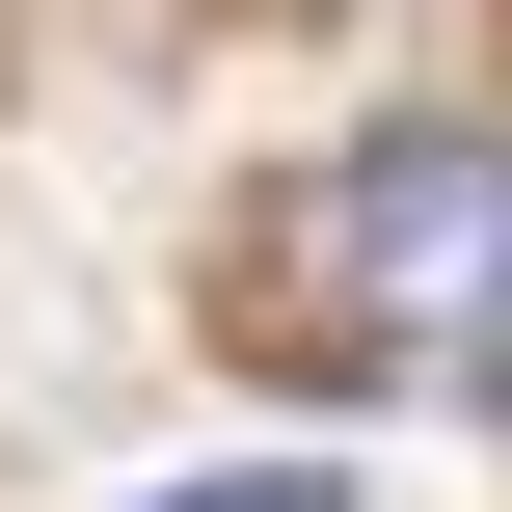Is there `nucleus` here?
<instances>
[{
  "mask_svg": "<svg viewBox=\"0 0 512 512\" xmlns=\"http://www.w3.org/2000/svg\"><path fill=\"white\" fill-rule=\"evenodd\" d=\"M135 512H351L324 459H243V486H135Z\"/></svg>",
  "mask_w": 512,
  "mask_h": 512,
  "instance_id": "nucleus-2",
  "label": "nucleus"
},
{
  "mask_svg": "<svg viewBox=\"0 0 512 512\" xmlns=\"http://www.w3.org/2000/svg\"><path fill=\"white\" fill-rule=\"evenodd\" d=\"M297 297L324 324H378V351H432V378H486L512 351V135H351L324 189H297Z\"/></svg>",
  "mask_w": 512,
  "mask_h": 512,
  "instance_id": "nucleus-1",
  "label": "nucleus"
}]
</instances>
